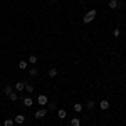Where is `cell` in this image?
Segmentation results:
<instances>
[{"label":"cell","mask_w":126,"mask_h":126,"mask_svg":"<svg viewBox=\"0 0 126 126\" xmlns=\"http://www.w3.org/2000/svg\"><path fill=\"white\" fill-rule=\"evenodd\" d=\"M96 15H97V10H94V9H93V10H89L86 15L82 17V24H91L93 20L96 19Z\"/></svg>","instance_id":"1"},{"label":"cell","mask_w":126,"mask_h":126,"mask_svg":"<svg viewBox=\"0 0 126 126\" xmlns=\"http://www.w3.org/2000/svg\"><path fill=\"white\" fill-rule=\"evenodd\" d=\"M47 108H40V109H37L35 113H34V118H37V119H42L44 116H47Z\"/></svg>","instance_id":"2"},{"label":"cell","mask_w":126,"mask_h":126,"mask_svg":"<svg viewBox=\"0 0 126 126\" xmlns=\"http://www.w3.org/2000/svg\"><path fill=\"white\" fill-rule=\"evenodd\" d=\"M37 103L40 104V108H44V106H47V103H49V99L46 94H39V97H37Z\"/></svg>","instance_id":"3"},{"label":"cell","mask_w":126,"mask_h":126,"mask_svg":"<svg viewBox=\"0 0 126 126\" xmlns=\"http://www.w3.org/2000/svg\"><path fill=\"white\" fill-rule=\"evenodd\" d=\"M14 123L19 125V126H22L24 123H25V116H24V114H17V116L14 118Z\"/></svg>","instance_id":"4"},{"label":"cell","mask_w":126,"mask_h":126,"mask_svg":"<svg viewBox=\"0 0 126 126\" xmlns=\"http://www.w3.org/2000/svg\"><path fill=\"white\" fill-rule=\"evenodd\" d=\"M108 7L111 10H116L118 7H119V2H118V0H109V2H108Z\"/></svg>","instance_id":"5"},{"label":"cell","mask_w":126,"mask_h":126,"mask_svg":"<svg viewBox=\"0 0 126 126\" xmlns=\"http://www.w3.org/2000/svg\"><path fill=\"white\" fill-rule=\"evenodd\" d=\"M109 106H111V104H109V101H108V99H103V101L99 103V108H101L103 111H106V109H109Z\"/></svg>","instance_id":"6"},{"label":"cell","mask_w":126,"mask_h":126,"mask_svg":"<svg viewBox=\"0 0 126 126\" xmlns=\"http://www.w3.org/2000/svg\"><path fill=\"white\" fill-rule=\"evenodd\" d=\"M66 116H67V111H66V109H57V118L59 119H64Z\"/></svg>","instance_id":"7"},{"label":"cell","mask_w":126,"mask_h":126,"mask_svg":"<svg viewBox=\"0 0 126 126\" xmlns=\"http://www.w3.org/2000/svg\"><path fill=\"white\" fill-rule=\"evenodd\" d=\"M25 89V82L24 81H19L17 84H15V91H24Z\"/></svg>","instance_id":"8"},{"label":"cell","mask_w":126,"mask_h":126,"mask_svg":"<svg viewBox=\"0 0 126 126\" xmlns=\"http://www.w3.org/2000/svg\"><path fill=\"white\" fill-rule=\"evenodd\" d=\"M72 109H74L76 113H82V109H84V104H79V103H76V104L72 106Z\"/></svg>","instance_id":"9"},{"label":"cell","mask_w":126,"mask_h":126,"mask_svg":"<svg viewBox=\"0 0 126 126\" xmlns=\"http://www.w3.org/2000/svg\"><path fill=\"white\" fill-rule=\"evenodd\" d=\"M17 66H19V69H22V71H25L29 64H27V61H24V59H22V61H19V64H17Z\"/></svg>","instance_id":"10"},{"label":"cell","mask_w":126,"mask_h":126,"mask_svg":"<svg viewBox=\"0 0 126 126\" xmlns=\"http://www.w3.org/2000/svg\"><path fill=\"white\" fill-rule=\"evenodd\" d=\"M47 111H57V104L56 103H47Z\"/></svg>","instance_id":"11"},{"label":"cell","mask_w":126,"mask_h":126,"mask_svg":"<svg viewBox=\"0 0 126 126\" xmlns=\"http://www.w3.org/2000/svg\"><path fill=\"white\" fill-rule=\"evenodd\" d=\"M32 104H34V101H32V97H25V99H24V106H25V108H30Z\"/></svg>","instance_id":"12"},{"label":"cell","mask_w":126,"mask_h":126,"mask_svg":"<svg viewBox=\"0 0 126 126\" xmlns=\"http://www.w3.org/2000/svg\"><path fill=\"white\" fill-rule=\"evenodd\" d=\"M10 93H14V87L12 86H5L3 87V94H5V96H9Z\"/></svg>","instance_id":"13"},{"label":"cell","mask_w":126,"mask_h":126,"mask_svg":"<svg viewBox=\"0 0 126 126\" xmlns=\"http://www.w3.org/2000/svg\"><path fill=\"white\" fill-rule=\"evenodd\" d=\"M56 76H57V69L50 67V69H49V78H56Z\"/></svg>","instance_id":"14"},{"label":"cell","mask_w":126,"mask_h":126,"mask_svg":"<svg viewBox=\"0 0 126 126\" xmlns=\"http://www.w3.org/2000/svg\"><path fill=\"white\" fill-rule=\"evenodd\" d=\"M71 126H81V119L79 118H72L71 119Z\"/></svg>","instance_id":"15"},{"label":"cell","mask_w":126,"mask_h":126,"mask_svg":"<svg viewBox=\"0 0 126 126\" xmlns=\"http://www.w3.org/2000/svg\"><path fill=\"white\" fill-rule=\"evenodd\" d=\"M24 91H27V93H34V86H32V84H29V82H25V89H24Z\"/></svg>","instance_id":"16"},{"label":"cell","mask_w":126,"mask_h":126,"mask_svg":"<svg viewBox=\"0 0 126 126\" xmlns=\"http://www.w3.org/2000/svg\"><path fill=\"white\" fill-rule=\"evenodd\" d=\"M9 99H10V101H14V103H15V101L19 99V96H17V93H10V94H9Z\"/></svg>","instance_id":"17"},{"label":"cell","mask_w":126,"mask_h":126,"mask_svg":"<svg viewBox=\"0 0 126 126\" xmlns=\"http://www.w3.org/2000/svg\"><path fill=\"white\" fill-rule=\"evenodd\" d=\"M27 62H29V64H37V56H30Z\"/></svg>","instance_id":"18"},{"label":"cell","mask_w":126,"mask_h":126,"mask_svg":"<svg viewBox=\"0 0 126 126\" xmlns=\"http://www.w3.org/2000/svg\"><path fill=\"white\" fill-rule=\"evenodd\" d=\"M94 104H96L94 101H87V103H86V108H87V109H93V108H94Z\"/></svg>","instance_id":"19"},{"label":"cell","mask_w":126,"mask_h":126,"mask_svg":"<svg viewBox=\"0 0 126 126\" xmlns=\"http://www.w3.org/2000/svg\"><path fill=\"white\" fill-rule=\"evenodd\" d=\"M113 35H114V37H119V35H121V29H119V27L114 29V30H113Z\"/></svg>","instance_id":"20"},{"label":"cell","mask_w":126,"mask_h":126,"mask_svg":"<svg viewBox=\"0 0 126 126\" xmlns=\"http://www.w3.org/2000/svg\"><path fill=\"white\" fill-rule=\"evenodd\" d=\"M3 126H14V119H5L3 121Z\"/></svg>","instance_id":"21"},{"label":"cell","mask_w":126,"mask_h":126,"mask_svg":"<svg viewBox=\"0 0 126 126\" xmlns=\"http://www.w3.org/2000/svg\"><path fill=\"white\" fill-rule=\"evenodd\" d=\"M29 74H30V76H37V74H39V72H37V69H35V67H30Z\"/></svg>","instance_id":"22"},{"label":"cell","mask_w":126,"mask_h":126,"mask_svg":"<svg viewBox=\"0 0 126 126\" xmlns=\"http://www.w3.org/2000/svg\"><path fill=\"white\" fill-rule=\"evenodd\" d=\"M97 2H101V0H97Z\"/></svg>","instance_id":"23"}]
</instances>
